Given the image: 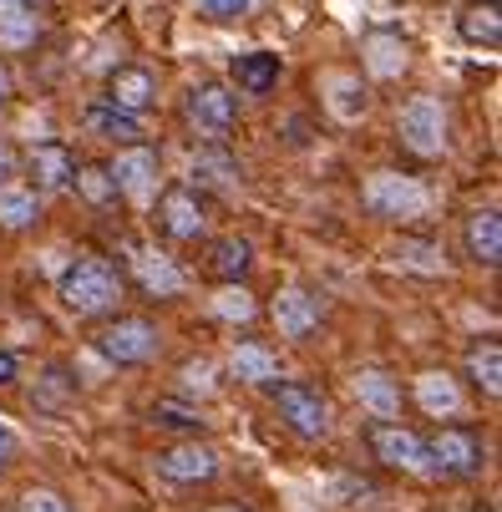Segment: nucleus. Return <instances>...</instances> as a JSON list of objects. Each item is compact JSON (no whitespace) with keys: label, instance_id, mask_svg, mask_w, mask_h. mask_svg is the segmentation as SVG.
<instances>
[{"label":"nucleus","instance_id":"2eb2a0df","mask_svg":"<svg viewBox=\"0 0 502 512\" xmlns=\"http://www.w3.org/2000/svg\"><path fill=\"white\" fill-rule=\"evenodd\" d=\"M102 102L117 107V112H127V117H142V112L158 102V77H153L148 66L127 61V66H117L112 77H107V97Z\"/></svg>","mask_w":502,"mask_h":512},{"label":"nucleus","instance_id":"bb28decb","mask_svg":"<svg viewBox=\"0 0 502 512\" xmlns=\"http://www.w3.org/2000/svg\"><path fill=\"white\" fill-rule=\"evenodd\" d=\"M325 92H335V97H330V112H335L340 122H355V117L371 107L361 77H350V71H330V77H325Z\"/></svg>","mask_w":502,"mask_h":512},{"label":"nucleus","instance_id":"e433bc0d","mask_svg":"<svg viewBox=\"0 0 502 512\" xmlns=\"http://www.w3.org/2000/svg\"><path fill=\"white\" fill-rule=\"evenodd\" d=\"M16 457H21V442H16V431H11L6 421H0V472H6Z\"/></svg>","mask_w":502,"mask_h":512},{"label":"nucleus","instance_id":"a878e982","mask_svg":"<svg viewBox=\"0 0 502 512\" xmlns=\"http://www.w3.org/2000/svg\"><path fill=\"white\" fill-rule=\"evenodd\" d=\"M457 26H462V36L472 46H487V51L502 46V11H497V0H472Z\"/></svg>","mask_w":502,"mask_h":512},{"label":"nucleus","instance_id":"dca6fc26","mask_svg":"<svg viewBox=\"0 0 502 512\" xmlns=\"http://www.w3.org/2000/svg\"><path fill=\"white\" fill-rule=\"evenodd\" d=\"M46 31V16L36 0H0V51L16 56V51H31Z\"/></svg>","mask_w":502,"mask_h":512},{"label":"nucleus","instance_id":"9d476101","mask_svg":"<svg viewBox=\"0 0 502 512\" xmlns=\"http://www.w3.org/2000/svg\"><path fill=\"white\" fill-rule=\"evenodd\" d=\"M158 229L173 239V244H198L208 234V213H203V198L188 188V183H173L163 188L158 198Z\"/></svg>","mask_w":502,"mask_h":512},{"label":"nucleus","instance_id":"1a4fd4ad","mask_svg":"<svg viewBox=\"0 0 502 512\" xmlns=\"http://www.w3.org/2000/svg\"><path fill=\"white\" fill-rule=\"evenodd\" d=\"M366 447H371V457L381 467H391V472H421L426 477V436H416L411 426H401V421H371Z\"/></svg>","mask_w":502,"mask_h":512},{"label":"nucleus","instance_id":"f3484780","mask_svg":"<svg viewBox=\"0 0 502 512\" xmlns=\"http://www.w3.org/2000/svg\"><path fill=\"white\" fill-rule=\"evenodd\" d=\"M462 244H467L472 264H482V269L502 264V218H497V208H472L462 218Z\"/></svg>","mask_w":502,"mask_h":512},{"label":"nucleus","instance_id":"a19ab883","mask_svg":"<svg viewBox=\"0 0 502 512\" xmlns=\"http://www.w3.org/2000/svg\"><path fill=\"white\" fill-rule=\"evenodd\" d=\"M213 512H254V507H244V502H219Z\"/></svg>","mask_w":502,"mask_h":512},{"label":"nucleus","instance_id":"412c9836","mask_svg":"<svg viewBox=\"0 0 502 512\" xmlns=\"http://www.w3.org/2000/svg\"><path fill=\"white\" fill-rule=\"evenodd\" d=\"M41 193L36 188H26V183H6L0 188V229L6 234H26V229H36L41 224Z\"/></svg>","mask_w":502,"mask_h":512},{"label":"nucleus","instance_id":"20e7f679","mask_svg":"<svg viewBox=\"0 0 502 512\" xmlns=\"http://www.w3.org/2000/svg\"><path fill=\"white\" fill-rule=\"evenodd\" d=\"M487 467V436L472 426H437L426 436V477H482Z\"/></svg>","mask_w":502,"mask_h":512},{"label":"nucleus","instance_id":"a211bd4d","mask_svg":"<svg viewBox=\"0 0 502 512\" xmlns=\"http://www.w3.org/2000/svg\"><path fill=\"white\" fill-rule=\"evenodd\" d=\"M350 386H355V401H361L376 421H391L401 411V381L386 371V365H361Z\"/></svg>","mask_w":502,"mask_h":512},{"label":"nucleus","instance_id":"58836bf2","mask_svg":"<svg viewBox=\"0 0 502 512\" xmlns=\"http://www.w3.org/2000/svg\"><path fill=\"white\" fill-rule=\"evenodd\" d=\"M16 376H21V360L11 350H0V386H16Z\"/></svg>","mask_w":502,"mask_h":512},{"label":"nucleus","instance_id":"7ed1b4c3","mask_svg":"<svg viewBox=\"0 0 502 512\" xmlns=\"http://www.w3.org/2000/svg\"><path fill=\"white\" fill-rule=\"evenodd\" d=\"M396 137H401V148L416 153V158H442L447 142H452V117H447L442 97H432V92L406 97L401 112H396Z\"/></svg>","mask_w":502,"mask_h":512},{"label":"nucleus","instance_id":"473e14b6","mask_svg":"<svg viewBox=\"0 0 502 512\" xmlns=\"http://www.w3.org/2000/svg\"><path fill=\"white\" fill-rule=\"evenodd\" d=\"M16 512H77V502H71L66 492H56V487H26L16 497Z\"/></svg>","mask_w":502,"mask_h":512},{"label":"nucleus","instance_id":"b1692460","mask_svg":"<svg viewBox=\"0 0 502 512\" xmlns=\"http://www.w3.org/2000/svg\"><path fill=\"white\" fill-rule=\"evenodd\" d=\"M467 381H472L487 401L502 396V345H497V340H482V345L467 350Z\"/></svg>","mask_w":502,"mask_h":512},{"label":"nucleus","instance_id":"f257e3e1","mask_svg":"<svg viewBox=\"0 0 502 512\" xmlns=\"http://www.w3.org/2000/svg\"><path fill=\"white\" fill-rule=\"evenodd\" d=\"M122 289H127V279H122V269H117L112 259L82 254L77 264L61 274L56 295H61V305L77 315V320H97V315H112V310H117Z\"/></svg>","mask_w":502,"mask_h":512},{"label":"nucleus","instance_id":"aec40b11","mask_svg":"<svg viewBox=\"0 0 502 512\" xmlns=\"http://www.w3.org/2000/svg\"><path fill=\"white\" fill-rule=\"evenodd\" d=\"M229 376L244 381V386H269L279 376V355L264 345V340H234L229 350Z\"/></svg>","mask_w":502,"mask_h":512},{"label":"nucleus","instance_id":"393cba45","mask_svg":"<svg viewBox=\"0 0 502 512\" xmlns=\"http://www.w3.org/2000/svg\"><path fill=\"white\" fill-rule=\"evenodd\" d=\"M87 127H92L97 137L117 142V148H132V142H142V117H127V112H117V107H107V102H92V107H87Z\"/></svg>","mask_w":502,"mask_h":512},{"label":"nucleus","instance_id":"6e6552de","mask_svg":"<svg viewBox=\"0 0 502 512\" xmlns=\"http://www.w3.org/2000/svg\"><path fill=\"white\" fill-rule=\"evenodd\" d=\"M269 320L284 340H310L325 320V295L310 284H284L279 295L269 300Z\"/></svg>","mask_w":502,"mask_h":512},{"label":"nucleus","instance_id":"39448f33","mask_svg":"<svg viewBox=\"0 0 502 512\" xmlns=\"http://www.w3.org/2000/svg\"><path fill=\"white\" fill-rule=\"evenodd\" d=\"M239 92L234 87H224V82H198V87H188V97H183V122L208 142V148H224L229 142V132L239 127Z\"/></svg>","mask_w":502,"mask_h":512},{"label":"nucleus","instance_id":"c756f323","mask_svg":"<svg viewBox=\"0 0 502 512\" xmlns=\"http://www.w3.org/2000/svg\"><path fill=\"white\" fill-rule=\"evenodd\" d=\"M71 396H77V381H71V371H66V365H46V376H41L36 391H31V406H36V411H61Z\"/></svg>","mask_w":502,"mask_h":512},{"label":"nucleus","instance_id":"c9c22d12","mask_svg":"<svg viewBox=\"0 0 502 512\" xmlns=\"http://www.w3.org/2000/svg\"><path fill=\"white\" fill-rule=\"evenodd\" d=\"M396 259H406V264H416V269H426V274L442 269V249H437V244H411V239H401Z\"/></svg>","mask_w":502,"mask_h":512},{"label":"nucleus","instance_id":"5701e85b","mask_svg":"<svg viewBox=\"0 0 502 512\" xmlns=\"http://www.w3.org/2000/svg\"><path fill=\"white\" fill-rule=\"evenodd\" d=\"M416 401H421L426 416H457L462 411V386L447 371H426V376H416Z\"/></svg>","mask_w":502,"mask_h":512},{"label":"nucleus","instance_id":"f704fd0d","mask_svg":"<svg viewBox=\"0 0 502 512\" xmlns=\"http://www.w3.org/2000/svg\"><path fill=\"white\" fill-rule=\"evenodd\" d=\"M198 16L213 21V26H229V21H244L249 16V0H203Z\"/></svg>","mask_w":502,"mask_h":512},{"label":"nucleus","instance_id":"72a5a7b5","mask_svg":"<svg viewBox=\"0 0 502 512\" xmlns=\"http://www.w3.org/2000/svg\"><path fill=\"white\" fill-rule=\"evenodd\" d=\"M193 178H198V183H234V178H239V163H229L224 153H198Z\"/></svg>","mask_w":502,"mask_h":512},{"label":"nucleus","instance_id":"f8f14e48","mask_svg":"<svg viewBox=\"0 0 502 512\" xmlns=\"http://www.w3.org/2000/svg\"><path fill=\"white\" fill-rule=\"evenodd\" d=\"M112 183H117V198H132V203H148L158 193V148H148V142H132V148H122L112 163H107Z\"/></svg>","mask_w":502,"mask_h":512},{"label":"nucleus","instance_id":"4be33fe9","mask_svg":"<svg viewBox=\"0 0 502 512\" xmlns=\"http://www.w3.org/2000/svg\"><path fill=\"white\" fill-rule=\"evenodd\" d=\"M366 71L371 77H381V82H391V77H401V71L411 66V46H406V36H396V31H376V36H366Z\"/></svg>","mask_w":502,"mask_h":512},{"label":"nucleus","instance_id":"c85d7f7f","mask_svg":"<svg viewBox=\"0 0 502 512\" xmlns=\"http://www.w3.org/2000/svg\"><path fill=\"white\" fill-rule=\"evenodd\" d=\"M71 188H77V198H82L87 208L117 203V183H112L107 163H77V178H71Z\"/></svg>","mask_w":502,"mask_h":512},{"label":"nucleus","instance_id":"ddd939ff","mask_svg":"<svg viewBox=\"0 0 502 512\" xmlns=\"http://www.w3.org/2000/svg\"><path fill=\"white\" fill-rule=\"evenodd\" d=\"M127 274H132V284H137L148 300H173V295H183V284H188L183 269H178V259H168V254L153 249V244H137V249H132Z\"/></svg>","mask_w":502,"mask_h":512},{"label":"nucleus","instance_id":"423d86ee","mask_svg":"<svg viewBox=\"0 0 502 512\" xmlns=\"http://www.w3.org/2000/svg\"><path fill=\"white\" fill-rule=\"evenodd\" d=\"M274 416L284 421V431H295L300 442H320V436H330V396L310 381H284L274 386Z\"/></svg>","mask_w":502,"mask_h":512},{"label":"nucleus","instance_id":"9b49d317","mask_svg":"<svg viewBox=\"0 0 502 512\" xmlns=\"http://www.w3.org/2000/svg\"><path fill=\"white\" fill-rule=\"evenodd\" d=\"M153 467H158V477H168V482H178V487H198V482H213L219 477V452H213L208 442H198V436H188V442H178V447H163L158 457H153Z\"/></svg>","mask_w":502,"mask_h":512},{"label":"nucleus","instance_id":"7c9ffc66","mask_svg":"<svg viewBox=\"0 0 502 512\" xmlns=\"http://www.w3.org/2000/svg\"><path fill=\"white\" fill-rule=\"evenodd\" d=\"M213 315L229 320V325H249L259 315V305H254V295H249L244 284H224L219 295H213Z\"/></svg>","mask_w":502,"mask_h":512},{"label":"nucleus","instance_id":"0eeeda50","mask_svg":"<svg viewBox=\"0 0 502 512\" xmlns=\"http://www.w3.org/2000/svg\"><path fill=\"white\" fill-rule=\"evenodd\" d=\"M112 365H148L158 350H163V330L148 320V315H117V320H107L102 330H97V340H92Z\"/></svg>","mask_w":502,"mask_h":512},{"label":"nucleus","instance_id":"4468645a","mask_svg":"<svg viewBox=\"0 0 502 512\" xmlns=\"http://www.w3.org/2000/svg\"><path fill=\"white\" fill-rule=\"evenodd\" d=\"M26 188H36L41 198L46 193H66L71 178H77V153L66 148V142H36V148L26 153Z\"/></svg>","mask_w":502,"mask_h":512},{"label":"nucleus","instance_id":"4c0bfd02","mask_svg":"<svg viewBox=\"0 0 502 512\" xmlns=\"http://www.w3.org/2000/svg\"><path fill=\"white\" fill-rule=\"evenodd\" d=\"M11 178H16V148H11L6 137H0V188H6Z\"/></svg>","mask_w":502,"mask_h":512},{"label":"nucleus","instance_id":"cd10ccee","mask_svg":"<svg viewBox=\"0 0 502 512\" xmlns=\"http://www.w3.org/2000/svg\"><path fill=\"white\" fill-rule=\"evenodd\" d=\"M234 82H239V92H269L274 82H279V56H269V51H249V56H234Z\"/></svg>","mask_w":502,"mask_h":512},{"label":"nucleus","instance_id":"6ab92c4d","mask_svg":"<svg viewBox=\"0 0 502 512\" xmlns=\"http://www.w3.org/2000/svg\"><path fill=\"white\" fill-rule=\"evenodd\" d=\"M249 269H254V244H249V239H239V234L208 239V249H203V274H208V279L239 284Z\"/></svg>","mask_w":502,"mask_h":512},{"label":"nucleus","instance_id":"f03ea898","mask_svg":"<svg viewBox=\"0 0 502 512\" xmlns=\"http://www.w3.org/2000/svg\"><path fill=\"white\" fill-rule=\"evenodd\" d=\"M361 203L371 218L381 224H421L432 213V188L411 173H396V168H381L361 183Z\"/></svg>","mask_w":502,"mask_h":512},{"label":"nucleus","instance_id":"ea45409f","mask_svg":"<svg viewBox=\"0 0 502 512\" xmlns=\"http://www.w3.org/2000/svg\"><path fill=\"white\" fill-rule=\"evenodd\" d=\"M11 97H16V82H11V66L0 61V107H6Z\"/></svg>","mask_w":502,"mask_h":512},{"label":"nucleus","instance_id":"2f4dec72","mask_svg":"<svg viewBox=\"0 0 502 512\" xmlns=\"http://www.w3.org/2000/svg\"><path fill=\"white\" fill-rule=\"evenodd\" d=\"M153 426H168V431H198L203 426V416H198V406H183V401H153Z\"/></svg>","mask_w":502,"mask_h":512}]
</instances>
